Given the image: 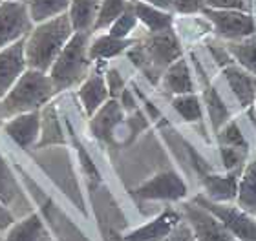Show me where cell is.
<instances>
[{
  "mask_svg": "<svg viewBox=\"0 0 256 241\" xmlns=\"http://www.w3.org/2000/svg\"><path fill=\"white\" fill-rule=\"evenodd\" d=\"M74 33L68 13L54 16L50 20L37 22L26 37L28 66L48 73Z\"/></svg>",
  "mask_w": 256,
  "mask_h": 241,
  "instance_id": "1",
  "label": "cell"
},
{
  "mask_svg": "<svg viewBox=\"0 0 256 241\" xmlns=\"http://www.w3.org/2000/svg\"><path fill=\"white\" fill-rule=\"evenodd\" d=\"M55 86L46 71L28 68L2 99L4 121L28 112H40L54 99Z\"/></svg>",
  "mask_w": 256,
  "mask_h": 241,
  "instance_id": "2",
  "label": "cell"
},
{
  "mask_svg": "<svg viewBox=\"0 0 256 241\" xmlns=\"http://www.w3.org/2000/svg\"><path fill=\"white\" fill-rule=\"evenodd\" d=\"M128 55L139 70L144 71L152 82L163 77L166 68L182 59V48L172 29L150 33L143 42H136L128 49Z\"/></svg>",
  "mask_w": 256,
  "mask_h": 241,
  "instance_id": "3",
  "label": "cell"
},
{
  "mask_svg": "<svg viewBox=\"0 0 256 241\" xmlns=\"http://www.w3.org/2000/svg\"><path fill=\"white\" fill-rule=\"evenodd\" d=\"M90 42L92 33L75 31L60 51V55L57 57V60L54 62V66L50 68L48 75L52 77V82H54L57 93L80 84L90 75L88 73L92 64Z\"/></svg>",
  "mask_w": 256,
  "mask_h": 241,
  "instance_id": "4",
  "label": "cell"
},
{
  "mask_svg": "<svg viewBox=\"0 0 256 241\" xmlns=\"http://www.w3.org/2000/svg\"><path fill=\"white\" fill-rule=\"evenodd\" d=\"M192 201L207 209L208 212H212L238 241H256V218L247 214L238 205L218 203V201L208 199L205 194L196 196Z\"/></svg>",
  "mask_w": 256,
  "mask_h": 241,
  "instance_id": "5",
  "label": "cell"
},
{
  "mask_svg": "<svg viewBox=\"0 0 256 241\" xmlns=\"http://www.w3.org/2000/svg\"><path fill=\"white\" fill-rule=\"evenodd\" d=\"M35 22L30 13V5L24 2L4 0L0 4V49L26 38Z\"/></svg>",
  "mask_w": 256,
  "mask_h": 241,
  "instance_id": "6",
  "label": "cell"
},
{
  "mask_svg": "<svg viewBox=\"0 0 256 241\" xmlns=\"http://www.w3.org/2000/svg\"><path fill=\"white\" fill-rule=\"evenodd\" d=\"M134 196L141 201H182L187 196V185L180 174L165 170L134 188Z\"/></svg>",
  "mask_w": 256,
  "mask_h": 241,
  "instance_id": "7",
  "label": "cell"
},
{
  "mask_svg": "<svg viewBox=\"0 0 256 241\" xmlns=\"http://www.w3.org/2000/svg\"><path fill=\"white\" fill-rule=\"evenodd\" d=\"M182 214L192 227L198 241H238L212 212H208L194 201L183 205Z\"/></svg>",
  "mask_w": 256,
  "mask_h": 241,
  "instance_id": "8",
  "label": "cell"
},
{
  "mask_svg": "<svg viewBox=\"0 0 256 241\" xmlns=\"http://www.w3.org/2000/svg\"><path fill=\"white\" fill-rule=\"evenodd\" d=\"M220 37L227 40H244L254 35V20L247 11L240 9H205Z\"/></svg>",
  "mask_w": 256,
  "mask_h": 241,
  "instance_id": "9",
  "label": "cell"
},
{
  "mask_svg": "<svg viewBox=\"0 0 256 241\" xmlns=\"http://www.w3.org/2000/svg\"><path fill=\"white\" fill-rule=\"evenodd\" d=\"M28 68L26 38L0 49V99H4Z\"/></svg>",
  "mask_w": 256,
  "mask_h": 241,
  "instance_id": "10",
  "label": "cell"
},
{
  "mask_svg": "<svg viewBox=\"0 0 256 241\" xmlns=\"http://www.w3.org/2000/svg\"><path fill=\"white\" fill-rule=\"evenodd\" d=\"M40 130H42V113L40 112L20 113V115L4 121V132L8 134V137L24 150H30L38 145Z\"/></svg>",
  "mask_w": 256,
  "mask_h": 241,
  "instance_id": "11",
  "label": "cell"
},
{
  "mask_svg": "<svg viewBox=\"0 0 256 241\" xmlns=\"http://www.w3.org/2000/svg\"><path fill=\"white\" fill-rule=\"evenodd\" d=\"M182 221V212H178L176 209H165L156 216L154 220L126 232L123 236V241H163Z\"/></svg>",
  "mask_w": 256,
  "mask_h": 241,
  "instance_id": "12",
  "label": "cell"
},
{
  "mask_svg": "<svg viewBox=\"0 0 256 241\" xmlns=\"http://www.w3.org/2000/svg\"><path fill=\"white\" fill-rule=\"evenodd\" d=\"M244 170H230L227 174H203L202 183L205 196L218 203H232L238 196V185Z\"/></svg>",
  "mask_w": 256,
  "mask_h": 241,
  "instance_id": "13",
  "label": "cell"
},
{
  "mask_svg": "<svg viewBox=\"0 0 256 241\" xmlns=\"http://www.w3.org/2000/svg\"><path fill=\"white\" fill-rule=\"evenodd\" d=\"M123 104L118 99H108L99 110L90 117V128L92 134L97 139L110 141L114 132L118 128L121 121H123Z\"/></svg>",
  "mask_w": 256,
  "mask_h": 241,
  "instance_id": "14",
  "label": "cell"
},
{
  "mask_svg": "<svg viewBox=\"0 0 256 241\" xmlns=\"http://www.w3.org/2000/svg\"><path fill=\"white\" fill-rule=\"evenodd\" d=\"M77 95H79V101H80V104H82V108H84V112L88 117H92L108 99H112V97H110V91H108L106 79H104V75L99 73V71L90 73V75L80 82L79 90H77Z\"/></svg>",
  "mask_w": 256,
  "mask_h": 241,
  "instance_id": "15",
  "label": "cell"
},
{
  "mask_svg": "<svg viewBox=\"0 0 256 241\" xmlns=\"http://www.w3.org/2000/svg\"><path fill=\"white\" fill-rule=\"evenodd\" d=\"M224 75L234 97L244 108H249L256 101V79L247 70H242L238 66L230 64L224 68Z\"/></svg>",
  "mask_w": 256,
  "mask_h": 241,
  "instance_id": "16",
  "label": "cell"
},
{
  "mask_svg": "<svg viewBox=\"0 0 256 241\" xmlns=\"http://www.w3.org/2000/svg\"><path fill=\"white\" fill-rule=\"evenodd\" d=\"M101 2L102 0H72L66 13H68L70 22L74 26V31L94 33Z\"/></svg>",
  "mask_w": 256,
  "mask_h": 241,
  "instance_id": "17",
  "label": "cell"
},
{
  "mask_svg": "<svg viewBox=\"0 0 256 241\" xmlns=\"http://www.w3.org/2000/svg\"><path fill=\"white\" fill-rule=\"evenodd\" d=\"M46 236L42 220L37 214H28L22 220H16L4 232L2 241H42Z\"/></svg>",
  "mask_w": 256,
  "mask_h": 241,
  "instance_id": "18",
  "label": "cell"
},
{
  "mask_svg": "<svg viewBox=\"0 0 256 241\" xmlns=\"http://www.w3.org/2000/svg\"><path fill=\"white\" fill-rule=\"evenodd\" d=\"M130 2H132L134 13L138 16V20L143 22L150 33L166 31L172 27V15L168 11L146 4L143 0H130Z\"/></svg>",
  "mask_w": 256,
  "mask_h": 241,
  "instance_id": "19",
  "label": "cell"
},
{
  "mask_svg": "<svg viewBox=\"0 0 256 241\" xmlns=\"http://www.w3.org/2000/svg\"><path fill=\"white\" fill-rule=\"evenodd\" d=\"M134 44H136V40H130V38H118V37H114V35H110V33H104V35H99V37L92 38L90 57H92V60L112 59V57H118V55L128 51Z\"/></svg>",
  "mask_w": 256,
  "mask_h": 241,
  "instance_id": "20",
  "label": "cell"
},
{
  "mask_svg": "<svg viewBox=\"0 0 256 241\" xmlns=\"http://www.w3.org/2000/svg\"><path fill=\"white\" fill-rule=\"evenodd\" d=\"M161 80H163V88L174 95L194 93V82H192L190 71H188L187 62L183 59H178L174 64L168 66Z\"/></svg>",
  "mask_w": 256,
  "mask_h": 241,
  "instance_id": "21",
  "label": "cell"
},
{
  "mask_svg": "<svg viewBox=\"0 0 256 241\" xmlns=\"http://www.w3.org/2000/svg\"><path fill=\"white\" fill-rule=\"evenodd\" d=\"M236 205L242 210H246L247 214L256 218V161H251L244 166L240 185H238Z\"/></svg>",
  "mask_w": 256,
  "mask_h": 241,
  "instance_id": "22",
  "label": "cell"
},
{
  "mask_svg": "<svg viewBox=\"0 0 256 241\" xmlns=\"http://www.w3.org/2000/svg\"><path fill=\"white\" fill-rule=\"evenodd\" d=\"M225 48L229 49L230 57L234 59V62L247 70L249 73L256 77V37L244 38V40H229V44H225Z\"/></svg>",
  "mask_w": 256,
  "mask_h": 241,
  "instance_id": "23",
  "label": "cell"
},
{
  "mask_svg": "<svg viewBox=\"0 0 256 241\" xmlns=\"http://www.w3.org/2000/svg\"><path fill=\"white\" fill-rule=\"evenodd\" d=\"M128 5H130V0H102L94 31H108L114 22L126 11Z\"/></svg>",
  "mask_w": 256,
  "mask_h": 241,
  "instance_id": "24",
  "label": "cell"
},
{
  "mask_svg": "<svg viewBox=\"0 0 256 241\" xmlns=\"http://www.w3.org/2000/svg\"><path fill=\"white\" fill-rule=\"evenodd\" d=\"M72 4V0H32L30 2V13L33 22H44L54 16H59L66 13Z\"/></svg>",
  "mask_w": 256,
  "mask_h": 241,
  "instance_id": "25",
  "label": "cell"
},
{
  "mask_svg": "<svg viewBox=\"0 0 256 241\" xmlns=\"http://www.w3.org/2000/svg\"><path fill=\"white\" fill-rule=\"evenodd\" d=\"M18 192H20L18 183H16L6 157L0 152V201L11 209L16 203V199H18Z\"/></svg>",
  "mask_w": 256,
  "mask_h": 241,
  "instance_id": "26",
  "label": "cell"
},
{
  "mask_svg": "<svg viewBox=\"0 0 256 241\" xmlns=\"http://www.w3.org/2000/svg\"><path fill=\"white\" fill-rule=\"evenodd\" d=\"M42 113V130H40V139H38L37 148H42L46 145H57L62 143V134L59 128V121L55 117V112L52 106H44L40 110Z\"/></svg>",
  "mask_w": 256,
  "mask_h": 241,
  "instance_id": "27",
  "label": "cell"
},
{
  "mask_svg": "<svg viewBox=\"0 0 256 241\" xmlns=\"http://www.w3.org/2000/svg\"><path fill=\"white\" fill-rule=\"evenodd\" d=\"M172 108L182 115L187 123H196L202 119V102L194 93L176 95L172 99Z\"/></svg>",
  "mask_w": 256,
  "mask_h": 241,
  "instance_id": "28",
  "label": "cell"
},
{
  "mask_svg": "<svg viewBox=\"0 0 256 241\" xmlns=\"http://www.w3.org/2000/svg\"><path fill=\"white\" fill-rule=\"evenodd\" d=\"M205 102H207L208 106V113H210V121H212L214 130L218 132L224 124H227L230 121L229 110H227V106L222 101V97L216 93L214 88H207L205 90Z\"/></svg>",
  "mask_w": 256,
  "mask_h": 241,
  "instance_id": "29",
  "label": "cell"
},
{
  "mask_svg": "<svg viewBox=\"0 0 256 241\" xmlns=\"http://www.w3.org/2000/svg\"><path fill=\"white\" fill-rule=\"evenodd\" d=\"M218 143L220 146H230V148H240V150L249 152V145H247L246 135L242 134L240 126L234 121H229L218 130Z\"/></svg>",
  "mask_w": 256,
  "mask_h": 241,
  "instance_id": "30",
  "label": "cell"
},
{
  "mask_svg": "<svg viewBox=\"0 0 256 241\" xmlns=\"http://www.w3.org/2000/svg\"><path fill=\"white\" fill-rule=\"evenodd\" d=\"M138 22H139L138 16H136V13H134L132 2H130L126 11L119 16L118 20L114 22L106 33H110V35H114V37H118V38H128V35L134 31V27L138 26Z\"/></svg>",
  "mask_w": 256,
  "mask_h": 241,
  "instance_id": "31",
  "label": "cell"
},
{
  "mask_svg": "<svg viewBox=\"0 0 256 241\" xmlns=\"http://www.w3.org/2000/svg\"><path fill=\"white\" fill-rule=\"evenodd\" d=\"M220 154H222V163L227 172L230 170H242L244 161L247 157L246 150L240 148H230V146H220Z\"/></svg>",
  "mask_w": 256,
  "mask_h": 241,
  "instance_id": "32",
  "label": "cell"
},
{
  "mask_svg": "<svg viewBox=\"0 0 256 241\" xmlns=\"http://www.w3.org/2000/svg\"><path fill=\"white\" fill-rule=\"evenodd\" d=\"M104 79H106L110 97H112V99L121 97V93L124 91V80H123V77H121V73H119L116 68H110V70L104 73Z\"/></svg>",
  "mask_w": 256,
  "mask_h": 241,
  "instance_id": "33",
  "label": "cell"
},
{
  "mask_svg": "<svg viewBox=\"0 0 256 241\" xmlns=\"http://www.w3.org/2000/svg\"><path fill=\"white\" fill-rule=\"evenodd\" d=\"M163 241H198V238H196V234H194V231H192V227L188 225L187 221H185V218H183L182 223H180Z\"/></svg>",
  "mask_w": 256,
  "mask_h": 241,
  "instance_id": "34",
  "label": "cell"
},
{
  "mask_svg": "<svg viewBox=\"0 0 256 241\" xmlns=\"http://www.w3.org/2000/svg\"><path fill=\"white\" fill-rule=\"evenodd\" d=\"M207 0H174V7L172 9L178 13H198V11H205Z\"/></svg>",
  "mask_w": 256,
  "mask_h": 241,
  "instance_id": "35",
  "label": "cell"
},
{
  "mask_svg": "<svg viewBox=\"0 0 256 241\" xmlns=\"http://www.w3.org/2000/svg\"><path fill=\"white\" fill-rule=\"evenodd\" d=\"M210 9H240L247 11V0H207Z\"/></svg>",
  "mask_w": 256,
  "mask_h": 241,
  "instance_id": "36",
  "label": "cell"
},
{
  "mask_svg": "<svg viewBox=\"0 0 256 241\" xmlns=\"http://www.w3.org/2000/svg\"><path fill=\"white\" fill-rule=\"evenodd\" d=\"M208 49H210V53L214 55V59L218 60V64L222 66V70L234 62V59L230 57L229 49L225 48V46H220V44H208Z\"/></svg>",
  "mask_w": 256,
  "mask_h": 241,
  "instance_id": "37",
  "label": "cell"
},
{
  "mask_svg": "<svg viewBox=\"0 0 256 241\" xmlns=\"http://www.w3.org/2000/svg\"><path fill=\"white\" fill-rule=\"evenodd\" d=\"M15 221H16V218H15V214H13V210H11L10 207H6V205L0 201V234H4Z\"/></svg>",
  "mask_w": 256,
  "mask_h": 241,
  "instance_id": "38",
  "label": "cell"
},
{
  "mask_svg": "<svg viewBox=\"0 0 256 241\" xmlns=\"http://www.w3.org/2000/svg\"><path fill=\"white\" fill-rule=\"evenodd\" d=\"M143 2H146L150 5H156V7L165 11H170L174 7V0H143Z\"/></svg>",
  "mask_w": 256,
  "mask_h": 241,
  "instance_id": "39",
  "label": "cell"
},
{
  "mask_svg": "<svg viewBox=\"0 0 256 241\" xmlns=\"http://www.w3.org/2000/svg\"><path fill=\"white\" fill-rule=\"evenodd\" d=\"M4 123V112H2V99H0V124Z\"/></svg>",
  "mask_w": 256,
  "mask_h": 241,
  "instance_id": "40",
  "label": "cell"
},
{
  "mask_svg": "<svg viewBox=\"0 0 256 241\" xmlns=\"http://www.w3.org/2000/svg\"><path fill=\"white\" fill-rule=\"evenodd\" d=\"M13 2H24V4H30L32 0H13Z\"/></svg>",
  "mask_w": 256,
  "mask_h": 241,
  "instance_id": "41",
  "label": "cell"
},
{
  "mask_svg": "<svg viewBox=\"0 0 256 241\" xmlns=\"http://www.w3.org/2000/svg\"><path fill=\"white\" fill-rule=\"evenodd\" d=\"M252 106H254V115H256V101H254V104H252Z\"/></svg>",
  "mask_w": 256,
  "mask_h": 241,
  "instance_id": "42",
  "label": "cell"
},
{
  "mask_svg": "<svg viewBox=\"0 0 256 241\" xmlns=\"http://www.w3.org/2000/svg\"><path fill=\"white\" fill-rule=\"evenodd\" d=\"M2 2H4V0H0V4H2Z\"/></svg>",
  "mask_w": 256,
  "mask_h": 241,
  "instance_id": "43",
  "label": "cell"
},
{
  "mask_svg": "<svg viewBox=\"0 0 256 241\" xmlns=\"http://www.w3.org/2000/svg\"><path fill=\"white\" fill-rule=\"evenodd\" d=\"M247 2H251V0H247Z\"/></svg>",
  "mask_w": 256,
  "mask_h": 241,
  "instance_id": "44",
  "label": "cell"
}]
</instances>
